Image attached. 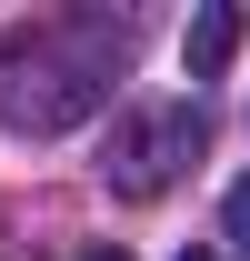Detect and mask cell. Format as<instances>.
<instances>
[{"mask_svg": "<svg viewBox=\"0 0 250 261\" xmlns=\"http://www.w3.org/2000/svg\"><path fill=\"white\" fill-rule=\"evenodd\" d=\"M180 261H220V251H180Z\"/></svg>", "mask_w": 250, "mask_h": 261, "instance_id": "8992f818", "label": "cell"}, {"mask_svg": "<svg viewBox=\"0 0 250 261\" xmlns=\"http://www.w3.org/2000/svg\"><path fill=\"white\" fill-rule=\"evenodd\" d=\"M80 261H130V251H110V241H100V251H80Z\"/></svg>", "mask_w": 250, "mask_h": 261, "instance_id": "5b68a950", "label": "cell"}, {"mask_svg": "<svg viewBox=\"0 0 250 261\" xmlns=\"http://www.w3.org/2000/svg\"><path fill=\"white\" fill-rule=\"evenodd\" d=\"M220 231H230V251L250 261V181H230V201H220Z\"/></svg>", "mask_w": 250, "mask_h": 261, "instance_id": "277c9868", "label": "cell"}, {"mask_svg": "<svg viewBox=\"0 0 250 261\" xmlns=\"http://www.w3.org/2000/svg\"><path fill=\"white\" fill-rule=\"evenodd\" d=\"M200 151H210L200 111H190V100H150V111H130V121L110 130V161H100V171H110V191H120V201H160Z\"/></svg>", "mask_w": 250, "mask_h": 261, "instance_id": "7a4b0ae2", "label": "cell"}, {"mask_svg": "<svg viewBox=\"0 0 250 261\" xmlns=\"http://www.w3.org/2000/svg\"><path fill=\"white\" fill-rule=\"evenodd\" d=\"M190 81H220V70L240 61V10H230V0H210V10H200V20H190Z\"/></svg>", "mask_w": 250, "mask_h": 261, "instance_id": "3957f363", "label": "cell"}, {"mask_svg": "<svg viewBox=\"0 0 250 261\" xmlns=\"http://www.w3.org/2000/svg\"><path fill=\"white\" fill-rule=\"evenodd\" d=\"M120 31L110 20H30L0 40V121L10 130H70L110 100Z\"/></svg>", "mask_w": 250, "mask_h": 261, "instance_id": "6da1fadb", "label": "cell"}]
</instances>
